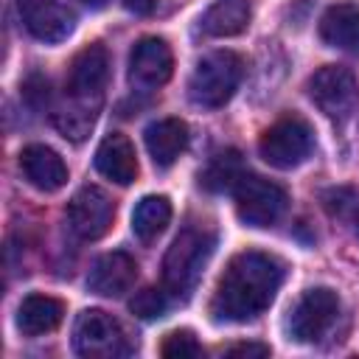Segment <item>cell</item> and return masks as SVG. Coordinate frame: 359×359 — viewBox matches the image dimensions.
I'll return each mask as SVG.
<instances>
[{"label":"cell","mask_w":359,"mask_h":359,"mask_svg":"<svg viewBox=\"0 0 359 359\" xmlns=\"http://www.w3.org/2000/svg\"><path fill=\"white\" fill-rule=\"evenodd\" d=\"M280 283L283 264L275 255L258 250L238 252L216 283L210 314L219 323H247L269 309Z\"/></svg>","instance_id":"6da1fadb"},{"label":"cell","mask_w":359,"mask_h":359,"mask_svg":"<svg viewBox=\"0 0 359 359\" xmlns=\"http://www.w3.org/2000/svg\"><path fill=\"white\" fill-rule=\"evenodd\" d=\"M213 247H216V233L202 227V224H194V227H185L168 247L165 258H163V283L168 292L174 294H188L205 264L210 261L213 255Z\"/></svg>","instance_id":"7a4b0ae2"},{"label":"cell","mask_w":359,"mask_h":359,"mask_svg":"<svg viewBox=\"0 0 359 359\" xmlns=\"http://www.w3.org/2000/svg\"><path fill=\"white\" fill-rule=\"evenodd\" d=\"M244 76V62L233 50H213L202 56L188 79V95L196 107H224Z\"/></svg>","instance_id":"3957f363"},{"label":"cell","mask_w":359,"mask_h":359,"mask_svg":"<svg viewBox=\"0 0 359 359\" xmlns=\"http://www.w3.org/2000/svg\"><path fill=\"white\" fill-rule=\"evenodd\" d=\"M311 149H314L311 126L297 115L275 121L258 140V154L264 157V163L280 171L300 165L311 154Z\"/></svg>","instance_id":"277c9868"},{"label":"cell","mask_w":359,"mask_h":359,"mask_svg":"<svg viewBox=\"0 0 359 359\" xmlns=\"http://www.w3.org/2000/svg\"><path fill=\"white\" fill-rule=\"evenodd\" d=\"M73 348L79 356L87 359H115L129 353V342L121 323L101 309H87L76 317Z\"/></svg>","instance_id":"5b68a950"},{"label":"cell","mask_w":359,"mask_h":359,"mask_svg":"<svg viewBox=\"0 0 359 359\" xmlns=\"http://www.w3.org/2000/svg\"><path fill=\"white\" fill-rule=\"evenodd\" d=\"M233 191H236V213L250 227L275 224L289 205V194L278 182L264 180L258 174H244Z\"/></svg>","instance_id":"8992f818"},{"label":"cell","mask_w":359,"mask_h":359,"mask_svg":"<svg viewBox=\"0 0 359 359\" xmlns=\"http://www.w3.org/2000/svg\"><path fill=\"white\" fill-rule=\"evenodd\" d=\"M309 95L323 115H328L331 121H345L356 109L359 84L348 67L325 65V67L314 70V76L309 79Z\"/></svg>","instance_id":"52a82bcc"},{"label":"cell","mask_w":359,"mask_h":359,"mask_svg":"<svg viewBox=\"0 0 359 359\" xmlns=\"http://www.w3.org/2000/svg\"><path fill=\"white\" fill-rule=\"evenodd\" d=\"M109 79V53L104 45H87L84 50H79L70 62V73H67V98L73 104L81 107H101L104 98V87Z\"/></svg>","instance_id":"ba28073f"},{"label":"cell","mask_w":359,"mask_h":359,"mask_svg":"<svg viewBox=\"0 0 359 359\" xmlns=\"http://www.w3.org/2000/svg\"><path fill=\"white\" fill-rule=\"evenodd\" d=\"M339 311V297L328 286H314L303 292V297L294 303L286 320V331L294 342H314L328 331Z\"/></svg>","instance_id":"9c48e42d"},{"label":"cell","mask_w":359,"mask_h":359,"mask_svg":"<svg viewBox=\"0 0 359 359\" xmlns=\"http://www.w3.org/2000/svg\"><path fill=\"white\" fill-rule=\"evenodd\" d=\"M115 216V202L109 199V194L98 185H84L73 194V199L67 202V224L70 230L84 238V241H95L101 238Z\"/></svg>","instance_id":"30bf717a"},{"label":"cell","mask_w":359,"mask_h":359,"mask_svg":"<svg viewBox=\"0 0 359 359\" xmlns=\"http://www.w3.org/2000/svg\"><path fill=\"white\" fill-rule=\"evenodd\" d=\"M174 73V53L165 39L143 36L129 53V81L140 90H154L165 84Z\"/></svg>","instance_id":"8fae6325"},{"label":"cell","mask_w":359,"mask_h":359,"mask_svg":"<svg viewBox=\"0 0 359 359\" xmlns=\"http://www.w3.org/2000/svg\"><path fill=\"white\" fill-rule=\"evenodd\" d=\"M22 25L39 42H62L73 34L76 17L59 0H17Z\"/></svg>","instance_id":"7c38bea8"},{"label":"cell","mask_w":359,"mask_h":359,"mask_svg":"<svg viewBox=\"0 0 359 359\" xmlns=\"http://www.w3.org/2000/svg\"><path fill=\"white\" fill-rule=\"evenodd\" d=\"M135 280H137V264L123 250L98 255L87 275L90 292H95L101 297H121L135 286Z\"/></svg>","instance_id":"4fadbf2b"},{"label":"cell","mask_w":359,"mask_h":359,"mask_svg":"<svg viewBox=\"0 0 359 359\" xmlns=\"http://www.w3.org/2000/svg\"><path fill=\"white\" fill-rule=\"evenodd\" d=\"M20 168L25 174V180L45 194H53L67 182L65 160L59 157V151H53L50 146H42V143H31L20 151Z\"/></svg>","instance_id":"5bb4252c"},{"label":"cell","mask_w":359,"mask_h":359,"mask_svg":"<svg viewBox=\"0 0 359 359\" xmlns=\"http://www.w3.org/2000/svg\"><path fill=\"white\" fill-rule=\"evenodd\" d=\"M95 171L118 185H129L137 177V157H135V146L126 135L121 132H109L98 149H95Z\"/></svg>","instance_id":"9a60e30c"},{"label":"cell","mask_w":359,"mask_h":359,"mask_svg":"<svg viewBox=\"0 0 359 359\" xmlns=\"http://www.w3.org/2000/svg\"><path fill=\"white\" fill-rule=\"evenodd\" d=\"M149 157L154 160L157 168H168L177 163V157L185 151L188 146V123L180 118H163L146 126L143 132Z\"/></svg>","instance_id":"2e32d148"},{"label":"cell","mask_w":359,"mask_h":359,"mask_svg":"<svg viewBox=\"0 0 359 359\" xmlns=\"http://www.w3.org/2000/svg\"><path fill=\"white\" fill-rule=\"evenodd\" d=\"M320 39L339 50H359V6L334 3L320 17Z\"/></svg>","instance_id":"e0dca14e"},{"label":"cell","mask_w":359,"mask_h":359,"mask_svg":"<svg viewBox=\"0 0 359 359\" xmlns=\"http://www.w3.org/2000/svg\"><path fill=\"white\" fill-rule=\"evenodd\" d=\"M65 317V303L50 294H28L17 309V328L25 337L50 334Z\"/></svg>","instance_id":"ac0fdd59"},{"label":"cell","mask_w":359,"mask_h":359,"mask_svg":"<svg viewBox=\"0 0 359 359\" xmlns=\"http://www.w3.org/2000/svg\"><path fill=\"white\" fill-rule=\"evenodd\" d=\"M252 20V0H213L202 14V31L208 36H236Z\"/></svg>","instance_id":"d6986e66"},{"label":"cell","mask_w":359,"mask_h":359,"mask_svg":"<svg viewBox=\"0 0 359 359\" xmlns=\"http://www.w3.org/2000/svg\"><path fill=\"white\" fill-rule=\"evenodd\" d=\"M171 222V202L168 196L163 194H149L143 196L135 210H132V233L143 241V244H151Z\"/></svg>","instance_id":"ffe728a7"},{"label":"cell","mask_w":359,"mask_h":359,"mask_svg":"<svg viewBox=\"0 0 359 359\" xmlns=\"http://www.w3.org/2000/svg\"><path fill=\"white\" fill-rule=\"evenodd\" d=\"M244 177V165H241V154L236 149H224L219 154H213L208 160V165L199 171V185L210 194L236 188V182Z\"/></svg>","instance_id":"44dd1931"},{"label":"cell","mask_w":359,"mask_h":359,"mask_svg":"<svg viewBox=\"0 0 359 359\" xmlns=\"http://www.w3.org/2000/svg\"><path fill=\"white\" fill-rule=\"evenodd\" d=\"M95 118H98V109H93V107H81V104H67V107H62L59 112H53V123H56V129L65 135V137H70V140H84L87 135H90V129H93V123H95Z\"/></svg>","instance_id":"7402d4cb"},{"label":"cell","mask_w":359,"mask_h":359,"mask_svg":"<svg viewBox=\"0 0 359 359\" xmlns=\"http://www.w3.org/2000/svg\"><path fill=\"white\" fill-rule=\"evenodd\" d=\"M160 353L165 359H188V356H202V345L194 337V331L180 328V331L165 334V339L160 345Z\"/></svg>","instance_id":"603a6c76"},{"label":"cell","mask_w":359,"mask_h":359,"mask_svg":"<svg viewBox=\"0 0 359 359\" xmlns=\"http://www.w3.org/2000/svg\"><path fill=\"white\" fill-rule=\"evenodd\" d=\"M165 306H168L165 294H163L160 289H154V286L140 289V292L129 300V311H132L135 317H140V320H154V317H160V314L165 311Z\"/></svg>","instance_id":"cb8c5ba5"},{"label":"cell","mask_w":359,"mask_h":359,"mask_svg":"<svg viewBox=\"0 0 359 359\" xmlns=\"http://www.w3.org/2000/svg\"><path fill=\"white\" fill-rule=\"evenodd\" d=\"M224 356H269V348L258 345V342H241V345L227 348Z\"/></svg>","instance_id":"d4e9b609"},{"label":"cell","mask_w":359,"mask_h":359,"mask_svg":"<svg viewBox=\"0 0 359 359\" xmlns=\"http://www.w3.org/2000/svg\"><path fill=\"white\" fill-rule=\"evenodd\" d=\"M123 6H126L132 14H140V17H146V14L154 11V0H123Z\"/></svg>","instance_id":"484cf974"},{"label":"cell","mask_w":359,"mask_h":359,"mask_svg":"<svg viewBox=\"0 0 359 359\" xmlns=\"http://www.w3.org/2000/svg\"><path fill=\"white\" fill-rule=\"evenodd\" d=\"M81 6H87V8H104L107 6V0H79Z\"/></svg>","instance_id":"4316f807"},{"label":"cell","mask_w":359,"mask_h":359,"mask_svg":"<svg viewBox=\"0 0 359 359\" xmlns=\"http://www.w3.org/2000/svg\"><path fill=\"white\" fill-rule=\"evenodd\" d=\"M356 233H359V213H356Z\"/></svg>","instance_id":"83f0119b"}]
</instances>
